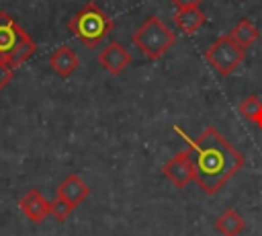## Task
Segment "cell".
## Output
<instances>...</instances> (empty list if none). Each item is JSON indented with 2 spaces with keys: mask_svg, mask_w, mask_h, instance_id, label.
<instances>
[{
  "mask_svg": "<svg viewBox=\"0 0 262 236\" xmlns=\"http://www.w3.org/2000/svg\"><path fill=\"white\" fill-rule=\"evenodd\" d=\"M188 144L194 162V181L203 193H219L229 179H233L244 168V156L235 146H231L217 127H205L199 137H190L180 127H174Z\"/></svg>",
  "mask_w": 262,
  "mask_h": 236,
  "instance_id": "cell-1",
  "label": "cell"
},
{
  "mask_svg": "<svg viewBox=\"0 0 262 236\" xmlns=\"http://www.w3.org/2000/svg\"><path fill=\"white\" fill-rule=\"evenodd\" d=\"M68 29L84 47L94 49L111 35V31L115 29V21L96 2H86L70 18Z\"/></svg>",
  "mask_w": 262,
  "mask_h": 236,
  "instance_id": "cell-2",
  "label": "cell"
},
{
  "mask_svg": "<svg viewBox=\"0 0 262 236\" xmlns=\"http://www.w3.org/2000/svg\"><path fill=\"white\" fill-rule=\"evenodd\" d=\"M37 45L33 37L8 12L0 10V60L16 68L33 57Z\"/></svg>",
  "mask_w": 262,
  "mask_h": 236,
  "instance_id": "cell-3",
  "label": "cell"
},
{
  "mask_svg": "<svg viewBox=\"0 0 262 236\" xmlns=\"http://www.w3.org/2000/svg\"><path fill=\"white\" fill-rule=\"evenodd\" d=\"M131 39L147 60L156 62L176 43V33L160 16L151 14L139 25Z\"/></svg>",
  "mask_w": 262,
  "mask_h": 236,
  "instance_id": "cell-4",
  "label": "cell"
},
{
  "mask_svg": "<svg viewBox=\"0 0 262 236\" xmlns=\"http://www.w3.org/2000/svg\"><path fill=\"white\" fill-rule=\"evenodd\" d=\"M246 57V49L239 47L229 33L221 35L213 45H209L205 49V62L221 76H229L233 70H237V66L244 62Z\"/></svg>",
  "mask_w": 262,
  "mask_h": 236,
  "instance_id": "cell-5",
  "label": "cell"
},
{
  "mask_svg": "<svg viewBox=\"0 0 262 236\" xmlns=\"http://www.w3.org/2000/svg\"><path fill=\"white\" fill-rule=\"evenodd\" d=\"M162 174L166 179L172 181L174 187L178 189H184L190 181H194L196 172H194V162H192V154L190 150H182L178 154H174L164 166H162Z\"/></svg>",
  "mask_w": 262,
  "mask_h": 236,
  "instance_id": "cell-6",
  "label": "cell"
},
{
  "mask_svg": "<svg viewBox=\"0 0 262 236\" xmlns=\"http://www.w3.org/2000/svg\"><path fill=\"white\" fill-rule=\"evenodd\" d=\"M98 64L108 72V74H113V76H117V74H121L129 64H131V53L119 43V41H108L102 49H100V53H98Z\"/></svg>",
  "mask_w": 262,
  "mask_h": 236,
  "instance_id": "cell-7",
  "label": "cell"
},
{
  "mask_svg": "<svg viewBox=\"0 0 262 236\" xmlns=\"http://www.w3.org/2000/svg\"><path fill=\"white\" fill-rule=\"evenodd\" d=\"M20 211L25 213V218H29L35 224H41L47 215H49V201L37 191V189H29L20 201H18Z\"/></svg>",
  "mask_w": 262,
  "mask_h": 236,
  "instance_id": "cell-8",
  "label": "cell"
},
{
  "mask_svg": "<svg viewBox=\"0 0 262 236\" xmlns=\"http://www.w3.org/2000/svg\"><path fill=\"white\" fill-rule=\"evenodd\" d=\"M90 195V187L86 185V181L78 174H68L59 185H57V197H61L63 201H68L72 207L80 205L86 197Z\"/></svg>",
  "mask_w": 262,
  "mask_h": 236,
  "instance_id": "cell-9",
  "label": "cell"
},
{
  "mask_svg": "<svg viewBox=\"0 0 262 236\" xmlns=\"http://www.w3.org/2000/svg\"><path fill=\"white\" fill-rule=\"evenodd\" d=\"M80 66V60L76 55V51L70 45H59L51 55H49V68L59 76V78H68L72 76Z\"/></svg>",
  "mask_w": 262,
  "mask_h": 236,
  "instance_id": "cell-10",
  "label": "cell"
},
{
  "mask_svg": "<svg viewBox=\"0 0 262 236\" xmlns=\"http://www.w3.org/2000/svg\"><path fill=\"white\" fill-rule=\"evenodd\" d=\"M172 21H174L176 29H180L184 35H192V33H196L205 25L207 16H205V12L199 6H192V8H180V10H176L174 16H172Z\"/></svg>",
  "mask_w": 262,
  "mask_h": 236,
  "instance_id": "cell-11",
  "label": "cell"
},
{
  "mask_svg": "<svg viewBox=\"0 0 262 236\" xmlns=\"http://www.w3.org/2000/svg\"><path fill=\"white\" fill-rule=\"evenodd\" d=\"M246 228V222L244 218L239 215L237 209H225L219 213V218L215 220V230L221 234V236H239Z\"/></svg>",
  "mask_w": 262,
  "mask_h": 236,
  "instance_id": "cell-12",
  "label": "cell"
},
{
  "mask_svg": "<svg viewBox=\"0 0 262 236\" xmlns=\"http://www.w3.org/2000/svg\"><path fill=\"white\" fill-rule=\"evenodd\" d=\"M229 37H231L239 47L248 49L250 45H254V43L258 41L260 31L256 29V25H254L252 21H248V18H239V21L235 23V27L229 31Z\"/></svg>",
  "mask_w": 262,
  "mask_h": 236,
  "instance_id": "cell-13",
  "label": "cell"
},
{
  "mask_svg": "<svg viewBox=\"0 0 262 236\" xmlns=\"http://www.w3.org/2000/svg\"><path fill=\"white\" fill-rule=\"evenodd\" d=\"M237 111L244 119H248L258 129H262V101L256 94H248L246 99H242V103L237 105Z\"/></svg>",
  "mask_w": 262,
  "mask_h": 236,
  "instance_id": "cell-14",
  "label": "cell"
},
{
  "mask_svg": "<svg viewBox=\"0 0 262 236\" xmlns=\"http://www.w3.org/2000/svg\"><path fill=\"white\" fill-rule=\"evenodd\" d=\"M72 211H74V207H72L68 201H63L61 197H55L53 201H49V213H51L55 220H59V222L68 220Z\"/></svg>",
  "mask_w": 262,
  "mask_h": 236,
  "instance_id": "cell-15",
  "label": "cell"
},
{
  "mask_svg": "<svg viewBox=\"0 0 262 236\" xmlns=\"http://www.w3.org/2000/svg\"><path fill=\"white\" fill-rule=\"evenodd\" d=\"M12 78H14V68L8 62L0 60V90H4L12 82Z\"/></svg>",
  "mask_w": 262,
  "mask_h": 236,
  "instance_id": "cell-16",
  "label": "cell"
},
{
  "mask_svg": "<svg viewBox=\"0 0 262 236\" xmlns=\"http://www.w3.org/2000/svg\"><path fill=\"white\" fill-rule=\"evenodd\" d=\"M174 6H176V10H180V8H192V6H199L203 0H170Z\"/></svg>",
  "mask_w": 262,
  "mask_h": 236,
  "instance_id": "cell-17",
  "label": "cell"
}]
</instances>
